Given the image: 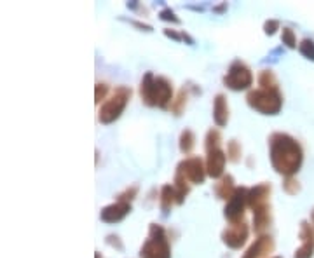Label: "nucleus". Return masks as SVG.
<instances>
[{
    "label": "nucleus",
    "instance_id": "obj_1",
    "mask_svg": "<svg viewBox=\"0 0 314 258\" xmlns=\"http://www.w3.org/2000/svg\"><path fill=\"white\" fill-rule=\"evenodd\" d=\"M270 159L272 164L280 173L290 175L293 171H297V167L300 166V148L292 138L285 135H276L270 143Z\"/></svg>",
    "mask_w": 314,
    "mask_h": 258
},
{
    "label": "nucleus",
    "instance_id": "obj_2",
    "mask_svg": "<svg viewBox=\"0 0 314 258\" xmlns=\"http://www.w3.org/2000/svg\"><path fill=\"white\" fill-rule=\"evenodd\" d=\"M141 96L150 105H164L171 98V85L164 79H154L152 73H147L141 84Z\"/></svg>",
    "mask_w": 314,
    "mask_h": 258
},
{
    "label": "nucleus",
    "instance_id": "obj_3",
    "mask_svg": "<svg viewBox=\"0 0 314 258\" xmlns=\"http://www.w3.org/2000/svg\"><path fill=\"white\" fill-rule=\"evenodd\" d=\"M141 258H170V246L161 227L154 225L150 229V237L141 248Z\"/></svg>",
    "mask_w": 314,
    "mask_h": 258
},
{
    "label": "nucleus",
    "instance_id": "obj_4",
    "mask_svg": "<svg viewBox=\"0 0 314 258\" xmlns=\"http://www.w3.org/2000/svg\"><path fill=\"white\" fill-rule=\"evenodd\" d=\"M248 103L257 110L264 113H276L281 108V98L274 89H262V91H253L248 96Z\"/></svg>",
    "mask_w": 314,
    "mask_h": 258
},
{
    "label": "nucleus",
    "instance_id": "obj_5",
    "mask_svg": "<svg viewBox=\"0 0 314 258\" xmlns=\"http://www.w3.org/2000/svg\"><path fill=\"white\" fill-rule=\"evenodd\" d=\"M131 93L128 91L126 88H121L115 91V95H113L107 103L101 107L100 110V119L101 122H112V120H115L117 117L121 115V112L124 110L126 103H128V98Z\"/></svg>",
    "mask_w": 314,
    "mask_h": 258
},
{
    "label": "nucleus",
    "instance_id": "obj_6",
    "mask_svg": "<svg viewBox=\"0 0 314 258\" xmlns=\"http://www.w3.org/2000/svg\"><path fill=\"white\" fill-rule=\"evenodd\" d=\"M253 77H251L250 70L246 68L245 65H241L239 61L230 66L229 73L225 77V84L229 85L230 89H246L251 84Z\"/></svg>",
    "mask_w": 314,
    "mask_h": 258
},
{
    "label": "nucleus",
    "instance_id": "obj_7",
    "mask_svg": "<svg viewBox=\"0 0 314 258\" xmlns=\"http://www.w3.org/2000/svg\"><path fill=\"white\" fill-rule=\"evenodd\" d=\"M245 199H246V190L245 189L236 190V194L232 195V197H230V202L227 204V208H225V217L229 218V220L236 222L243 214Z\"/></svg>",
    "mask_w": 314,
    "mask_h": 258
},
{
    "label": "nucleus",
    "instance_id": "obj_8",
    "mask_svg": "<svg viewBox=\"0 0 314 258\" xmlns=\"http://www.w3.org/2000/svg\"><path fill=\"white\" fill-rule=\"evenodd\" d=\"M246 234H248V230H246L245 224H236L230 227L229 230H225V234H223V241H225L229 246H232V248H239V246L245 242Z\"/></svg>",
    "mask_w": 314,
    "mask_h": 258
},
{
    "label": "nucleus",
    "instance_id": "obj_9",
    "mask_svg": "<svg viewBox=\"0 0 314 258\" xmlns=\"http://www.w3.org/2000/svg\"><path fill=\"white\" fill-rule=\"evenodd\" d=\"M223 166H225V155L218 148H210V157H208V173L213 178L222 175Z\"/></svg>",
    "mask_w": 314,
    "mask_h": 258
},
{
    "label": "nucleus",
    "instance_id": "obj_10",
    "mask_svg": "<svg viewBox=\"0 0 314 258\" xmlns=\"http://www.w3.org/2000/svg\"><path fill=\"white\" fill-rule=\"evenodd\" d=\"M129 211V204H124V202H117V204L107 206L103 211H101V218L105 222H117L123 217H126V213Z\"/></svg>",
    "mask_w": 314,
    "mask_h": 258
},
{
    "label": "nucleus",
    "instance_id": "obj_11",
    "mask_svg": "<svg viewBox=\"0 0 314 258\" xmlns=\"http://www.w3.org/2000/svg\"><path fill=\"white\" fill-rule=\"evenodd\" d=\"M182 167H185L187 177L192 180L194 183H201L204 180V171H203V164L199 159H188L187 162L182 164Z\"/></svg>",
    "mask_w": 314,
    "mask_h": 258
},
{
    "label": "nucleus",
    "instance_id": "obj_12",
    "mask_svg": "<svg viewBox=\"0 0 314 258\" xmlns=\"http://www.w3.org/2000/svg\"><path fill=\"white\" fill-rule=\"evenodd\" d=\"M272 248V242H270V237H260L257 242H255L253 246L248 249V253H246L243 258H262L265 255L269 249Z\"/></svg>",
    "mask_w": 314,
    "mask_h": 258
},
{
    "label": "nucleus",
    "instance_id": "obj_13",
    "mask_svg": "<svg viewBox=\"0 0 314 258\" xmlns=\"http://www.w3.org/2000/svg\"><path fill=\"white\" fill-rule=\"evenodd\" d=\"M215 120L220 126L227 122V105L223 101V96H217V101H215Z\"/></svg>",
    "mask_w": 314,
    "mask_h": 258
},
{
    "label": "nucleus",
    "instance_id": "obj_14",
    "mask_svg": "<svg viewBox=\"0 0 314 258\" xmlns=\"http://www.w3.org/2000/svg\"><path fill=\"white\" fill-rule=\"evenodd\" d=\"M300 51H302V53H304L307 58H311V60H314V46H312V42L304 40V42H302Z\"/></svg>",
    "mask_w": 314,
    "mask_h": 258
},
{
    "label": "nucleus",
    "instance_id": "obj_15",
    "mask_svg": "<svg viewBox=\"0 0 314 258\" xmlns=\"http://www.w3.org/2000/svg\"><path fill=\"white\" fill-rule=\"evenodd\" d=\"M192 147V133L190 131H185L182 135V150H190Z\"/></svg>",
    "mask_w": 314,
    "mask_h": 258
},
{
    "label": "nucleus",
    "instance_id": "obj_16",
    "mask_svg": "<svg viewBox=\"0 0 314 258\" xmlns=\"http://www.w3.org/2000/svg\"><path fill=\"white\" fill-rule=\"evenodd\" d=\"M283 40H285L286 44L290 46V48H293V46H295V42H293V33L290 32L288 28H285V30H283Z\"/></svg>",
    "mask_w": 314,
    "mask_h": 258
},
{
    "label": "nucleus",
    "instance_id": "obj_17",
    "mask_svg": "<svg viewBox=\"0 0 314 258\" xmlns=\"http://www.w3.org/2000/svg\"><path fill=\"white\" fill-rule=\"evenodd\" d=\"M105 91H107V88L103 85V88H101V95H103ZM96 98H100V85H98V96H96Z\"/></svg>",
    "mask_w": 314,
    "mask_h": 258
}]
</instances>
